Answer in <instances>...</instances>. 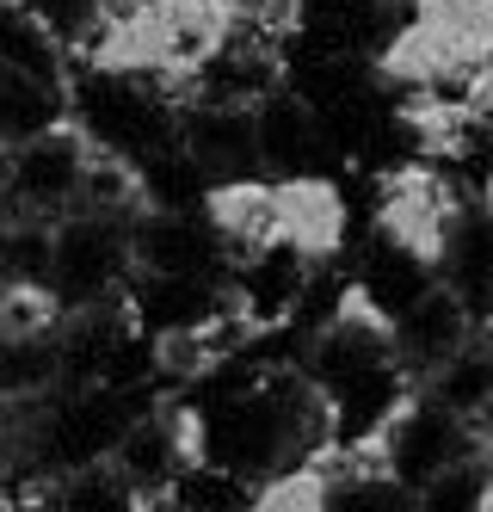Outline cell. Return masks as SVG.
<instances>
[{"mask_svg": "<svg viewBox=\"0 0 493 512\" xmlns=\"http://www.w3.org/2000/svg\"><path fill=\"white\" fill-rule=\"evenodd\" d=\"M475 451H481L475 426H469L463 414H450L444 401H432L426 389H413V395L401 401V414L376 432V445H370V457L383 463L407 494H420L438 469L463 463V457H475Z\"/></svg>", "mask_w": 493, "mask_h": 512, "instance_id": "cell-2", "label": "cell"}, {"mask_svg": "<svg viewBox=\"0 0 493 512\" xmlns=\"http://www.w3.org/2000/svg\"><path fill=\"white\" fill-rule=\"evenodd\" d=\"M44 389H62L56 327L50 334H7L0 340V395H44Z\"/></svg>", "mask_w": 493, "mask_h": 512, "instance_id": "cell-10", "label": "cell"}, {"mask_svg": "<svg viewBox=\"0 0 493 512\" xmlns=\"http://www.w3.org/2000/svg\"><path fill=\"white\" fill-rule=\"evenodd\" d=\"M130 284V223L93 210H68L50 223V297L62 309H87L124 297Z\"/></svg>", "mask_w": 493, "mask_h": 512, "instance_id": "cell-1", "label": "cell"}, {"mask_svg": "<svg viewBox=\"0 0 493 512\" xmlns=\"http://www.w3.org/2000/svg\"><path fill=\"white\" fill-rule=\"evenodd\" d=\"M481 334V321L469 315V303L457 297L450 284H432L420 290L401 315H389V346H395V364L413 377V383H426L438 364L457 352L463 340Z\"/></svg>", "mask_w": 493, "mask_h": 512, "instance_id": "cell-5", "label": "cell"}, {"mask_svg": "<svg viewBox=\"0 0 493 512\" xmlns=\"http://www.w3.org/2000/svg\"><path fill=\"white\" fill-rule=\"evenodd\" d=\"M87 155H93V142H87V130L74 118H56L50 130L13 142V149H7V210L37 216V223L68 216L74 192H81Z\"/></svg>", "mask_w": 493, "mask_h": 512, "instance_id": "cell-3", "label": "cell"}, {"mask_svg": "<svg viewBox=\"0 0 493 512\" xmlns=\"http://www.w3.org/2000/svg\"><path fill=\"white\" fill-rule=\"evenodd\" d=\"M179 149L198 161L210 179H241L259 173L253 149V105H210V99H179Z\"/></svg>", "mask_w": 493, "mask_h": 512, "instance_id": "cell-7", "label": "cell"}, {"mask_svg": "<svg viewBox=\"0 0 493 512\" xmlns=\"http://www.w3.org/2000/svg\"><path fill=\"white\" fill-rule=\"evenodd\" d=\"M0 210H7V149H0Z\"/></svg>", "mask_w": 493, "mask_h": 512, "instance_id": "cell-12", "label": "cell"}, {"mask_svg": "<svg viewBox=\"0 0 493 512\" xmlns=\"http://www.w3.org/2000/svg\"><path fill=\"white\" fill-rule=\"evenodd\" d=\"M352 278V290H358V303H370L376 315H401L420 290H432L438 284V266H432V253H420L413 241H401V235H389V229H376L364 247H358V266L346 272Z\"/></svg>", "mask_w": 493, "mask_h": 512, "instance_id": "cell-8", "label": "cell"}, {"mask_svg": "<svg viewBox=\"0 0 493 512\" xmlns=\"http://www.w3.org/2000/svg\"><path fill=\"white\" fill-rule=\"evenodd\" d=\"M0 340H7V315H0Z\"/></svg>", "mask_w": 493, "mask_h": 512, "instance_id": "cell-13", "label": "cell"}, {"mask_svg": "<svg viewBox=\"0 0 493 512\" xmlns=\"http://www.w3.org/2000/svg\"><path fill=\"white\" fill-rule=\"evenodd\" d=\"M469 426H475V438H481V445H487V451H493V395H487V401H481V414H475V420H469Z\"/></svg>", "mask_w": 493, "mask_h": 512, "instance_id": "cell-11", "label": "cell"}, {"mask_svg": "<svg viewBox=\"0 0 493 512\" xmlns=\"http://www.w3.org/2000/svg\"><path fill=\"white\" fill-rule=\"evenodd\" d=\"M253 149L265 179H309L333 161V142L315 118V105L296 87H272L253 105Z\"/></svg>", "mask_w": 493, "mask_h": 512, "instance_id": "cell-4", "label": "cell"}, {"mask_svg": "<svg viewBox=\"0 0 493 512\" xmlns=\"http://www.w3.org/2000/svg\"><path fill=\"white\" fill-rule=\"evenodd\" d=\"M420 389H426L432 401H444L450 414L475 420V414H481V401L493 395V334L481 327L475 340H463V346L450 352V358L438 364V371H432V377H426Z\"/></svg>", "mask_w": 493, "mask_h": 512, "instance_id": "cell-9", "label": "cell"}, {"mask_svg": "<svg viewBox=\"0 0 493 512\" xmlns=\"http://www.w3.org/2000/svg\"><path fill=\"white\" fill-rule=\"evenodd\" d=\"M130 272H229L204 210H136L130 216Z\"/></svg>", "mask_w": 493, "mask_h": 512, "instance_id": "cell-6", "label": "cell"}]
</instances>
